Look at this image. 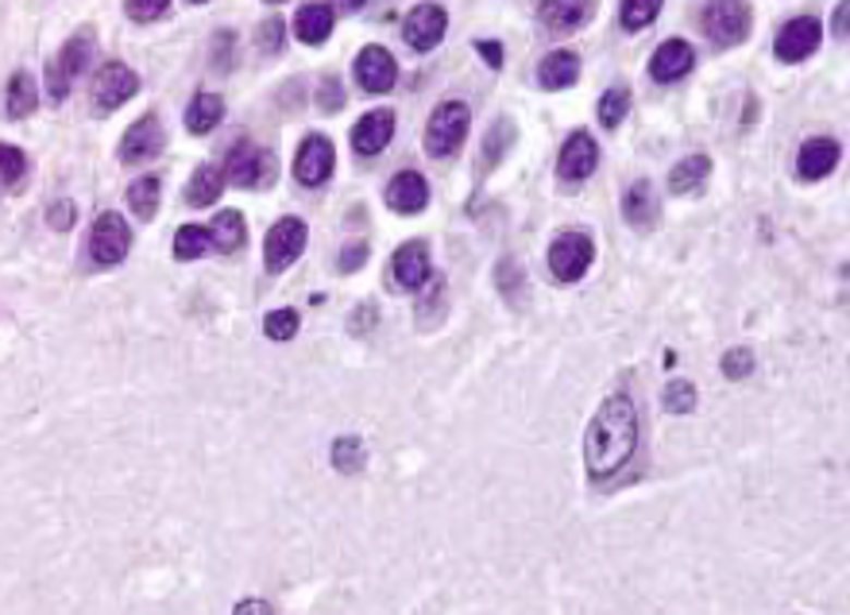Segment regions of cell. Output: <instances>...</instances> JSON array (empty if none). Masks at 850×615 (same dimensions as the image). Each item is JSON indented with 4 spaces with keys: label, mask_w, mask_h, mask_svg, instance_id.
I'll return each mask as SVG.
<instances>
[{
    "label": "cell",
    "mask_w": 850,
    "mask_h": 615,
    "mask_svg": "<svg viewBox=\"0 0 850 615\" xmlns=\"http://www.w3.org/2000/svg\"><path fill=\"white\" fill-rule=\"evenodd\" d=\"M835 35L847 39V0H839V12H835Z\"/></svg>",
    "instance_id": "cell-49"
},
{
    "label": "cell",
    "mask_w": 850,
    "mask_h": 615,
    "mask_svg": "<svg viewBox=\"0 0 850 615\" xmlns=\"http://www.w3.org/2000/svg\"><path fill=\"white\" fill-rule=\"evenodd\" d=\"M212 249H221V252H240L247 244V225L244 217L236 214V209H224V214L212 217Z\"/></svg>",
    "instance_id": "cell-27"
},
{
    "label": "cell",
    "mask_w": 850,
    "mask_h": 615,
    "mask_svg": "<svg viewBox=\"0 0 850 615\" xmlns=\"http://www.w3.org/2000/svg\"><path fill=\"white\" fill-rule=\"evenodd\" d=\"M387 205L394 214H422L429 205V182L417 171H399L387 186Z\"/></svg>",
    "instance_id": "cell-21"
},
{
    "label": "cell",
    "mask_w": 850,
    "mask_h": 615,
    "mask_svg": "<svg viewBox=\"0 0 850 615\" xmlns=\"http://www.w3.org/2000/svg\"><path fill=\"white\" fill-rule=\"evenodd\" d=\"M332 167H337V152H332L329 140L325 136L302 140V147H298V155H294V179L302 182V186H321V182H329Z\"/></svg>",
    "instance_id": "cell-11"
},
{
    "label": "cell",
    "mask_w": 850,
    "mask_h": 615,
    "mask_svg": "<svg viewBox=\"0 0 850 615\" xmlns=\"http://www.w3.org/2000/svg\"><path fill=\"white\" fill-rule=\"evenodd\" d=\"M35 105H39V94H35V82L27 70H16L9 82V117L12 120H24L35 112Z\"/></svg>",
    "instance_id": "cell-30"
},
{
    "label": "cell",
    "mask_w": 850,
    "mask_h": 615,
    "mask_svg": "<svg viewBox=\"0 0 850 615\" xmlns=\"http://www.w3.org/2000/svg\"><path fill=\"white\" fill-rule=\"evenodd\" d=\"M224 179L232 186H244V190H255V186H267L275 182V159L267 147H255L252 140H240L232 144L229 152V162H224Z\"/></svg>",
    "instance_id": "cell-5"
},
{
    "label": "cell",
    "mask_w": 850,
    "mask_h": 615,
    "mask_svg": "<svg viewBox=\"0 0 850 615\" xmlns=\"http://www.w3.org/2000/svg\"><path fill=\"white\" fill-rule=\"evenodd\" d=\"M839 140H827V136H816V140H807L804 147H800V159H797V174L804 182H819L827 179V174L839 167Z\"/></svg>",
    "instance_id": "cell-18"
},
{
    "label": "cell",
    "mask_w": 850,
    "mask_h": 615,
    "mask_svg": "<svg viewBox=\"0 0 850 615\" xmlns=\"http://www.w3.org/2000/svg\"><path fill=\"white\" fill-rule=\"evenodd\" d=\"M267 4H282V0H267Z\"/></svg>",
    "instance_id": "cell-53"
},
{
    "label": "cell",
    "mask_w": 850,
    "mask_h": 615,
    "mask_svg": "<svg viewBox=\"0 0 850 615\" xmlns=\"http://www.w3.org/2000/svg\"><path fill=\"white\" fill-rule=\"evenodd\" d=\"M394 136V112L391 109H372L356 120V129H352V147L360 155H379L382 147L391 144Z\"/></svg>",
    "instance_id": "cell-17"
},
{
    "label": "cell",
    "mask_w": 850,
    "mask_h": 615,
    "mask_svg": "<svg viewBox=\"0 0 850 615\" xmlns=\"http://www.w3.org/2000/svg\"><path fill=\"white\" fill-rule=\"evenodd\" d=\"M159 202H162V182L155 174H144L127 186V209L139 217V221H151L159 214Z\"/></svg>",
    "instance_id": "cell-29"
},
{
    "label": "cell",
    "mask_w": 850,
    "mask_h": 615,
    "mask_svg": "<svg viewBox=\"0 0 850 615\" xmlns=\"http://www.w3.org/2000/svg\"><path fill=\"white\" fill-rule=\"evenodd\" d=\"M27 174V155L16 144H0V186H16Z\"/></svg>",
    "instance_id": "cell-37"
},
{
    "label": "cell",
    "mask_w": 850,
    "mask_h": 615,
    "mask_svg": "<svg viewBox=\"0 0 850 615\" xmlns=\"http://www.w3.org/2000/svg\"><path fill=\"white\" fill-rule=\"evenodd\" d=\"M360 4H364V0H337V9H340V12H356Z\"/></svg>",
    "instance_id": "cell-51"
},
{
    "label": "cell",
    "mask_w": 850,
    "mask_h": 615,
    "mask_svg": "<svg viewBox=\"0 0 850 615\" xmlns=\"http://www.w3.org/2000/svg\"><path fill=\"white\" fill-rule=\"evenodd\" d=\"M592 260H595V244H592V237L580 229L561 232V237L549 244V272L557 282H576L580 275L592 267Z\"/></svg>",
    "instance_id": "cell-6"
},
{
    "label": "cell",
    "mask_w": 850,
    "mask_h": 615,
    "mask_svg": "<svg viewBox=\"0 0 850 615\" xmlns=\"http://www.w3.org/2000/svg\"><path fill=\"white\" fill-rule=\"evenodd\" d=\"M510 140H514V124H510V120L502 117L499 124H495V129L487 132V144H484V162H487V167L502 159V152L510 147Z\"/></svg>",
    "instance_id": "cell-41"
},
{
    "label": "cell",
    "mask_w": 850,
    "mask_h": 615,
    "mask_svg": "<svg viewBox=\"0 0 850 615\" xmlns=\"http://www.w3.org/2000/svg\"><path fill=\"white\" fill-rule=\"evenodd\" d=\"M221 194H224V171H217L212 162L197 167L194 179H190V186H186V202L194 205V209H205V205H212Z\"/></svg>",
    "instance_id": "cell-26"
},
{
    "label": "cell",
    "mask_w": 850,
    "mask_h": 615,
    "mask_svg": "<svg viewBox=\"0 0 850 615\" xmlns=\"http://www.w3.org/2000/svg\"><path fill=\"white\" fill-rule=\"evenodd\" d=\"M209 55H212V67H217V70H232V62H236V35H232V32H217Z\"/></svg>",
    "instance_id": "cell-43"
},
{
    "label": "cell",
    "mask_w": 850,
    "mask_h": 615,
    "mask_svg": "<svg viewBox=\"0 0 850 615\" xmlns=\"http://www.w3.org/2000/svg\"><path fill=\"white\" fill-rule=\"evenodd\" d=\"M255 44H259L264 55H279L282 44H287V24H282V16H267L264 24H259V32H255Z\"/></svg>",
    "instance_id": "cell-39"
},
{
    "label": "cell",
    "mask_w": 850,
    "mask_h": 615,
    "mask_svg": "<svg viewBox=\"0 0 850 615\" xmlns=\"http://www.w3.org/2000/svg\"><path fill=\"white\" fill-rule=\"evenodd\" d=\"M595 167H599V144H595L587 132H572V136L561 144V155H557V174H561V182L592 179Z\"/></svg>",
    "instance_id": "cell-12"
},
{
    "label": "cell",
    "mask_w": 850,
    "mask_h": 615,
    "mask_svg": "<svg viewBox=\"0 0 850 615\" xmlns=\"http://www.w3.org/2000/svg\"><path fill=\"white\" fill-rule=\"evenodd\" d=\"M722 376L727 379H746L750 372H754V349H746V345H734V349L722 352Z\"/></svg>",
    "instance_id": "cell-38"
},
{
    "label": "cell",
    "mask_w": 850,
    "mask_h": 615,
    "mask_svg": "<svg viewBox=\"0 0 850 615\" xmlns=\"http://www.w3.org/2000/svg\"><path fill=\"white\" fill-rule=\"evenodd\" d=\"M445 27H449V16H445L441 4H417V9H410L402 35H406V44L414 51H434L445 39Z\"/></svg>",
    "instance_id": "cell-13"
},
{
    "label": "cell",
    "mask_w": 850,
    "mask_h": 615,
    "mask_svg": "<svg viewBox=\"0 0 850 615\" xmlns=\"http://www.w3.org/2000/svg\"><path fill=\"white\" fill-rule=\"evenodd\" d=\"M356 86L364 89V94H391L394 82H399V67H394L391 51L379 44L364 47V51L356 55Z\"/></svg>",
    "instance_id": "cell-10"
},
{
    "label": "cell",
    "mask_w": 850,
    "mask_h": 615,
    "mask_svg": "<svg viewBox=\"0 0 850 615\" xmlns=\"http://www.w3.org/2000/svg\"><path fill=\"white\" fill-rule=\"evenodd\" d=\"M638 449V407L627 391L607 395L587 422L584 434V465L587 477L607 480L634 457Z\"/></svg>",
    "instance_id": "cell-1"
},
{
    "label": "cell",
    "mask_w": 850,
    "mask_h": 615,
    "mask_svg": "<svg viewBox=\"0 0 850 615\" xmlns=\"http://www.w3.org/2000/svg\"><path fill=\"white\" fill-rule=\"evenodd\" d=\"M476 51L487 59V67H495V70L502 67V44H491V39H476Z\"/></svg>",
    "instance_id": "cell-48"
},
{
    "label": "cell",
    "mask_w": 850,
    "mask_h": 615,
    "mask_svg": "<svg viewBox=\"0 0 850 615\" xmlns=\"http://www.w3.org/2000/svg\"><path fill=\"white\" fill-rule=\"evenodd\" d=\"M707 174H712V159H707V155H700V152L684 155V159L669 171V190L672 194H696V190L707 182Z\"/></svg>",
    "instance_id": "cell-25"
},
{
    "label": "cell",
    "mask_w": 850,
    "mask_h": 615,
    "mask_svg": "<svg viewBox=\"0 0 850 615\" xmlns=\"http://www.w3.org/2000/svg\"><path fill=\"white\" fill-rule=\"evenodd\" d=\"M661 12V0H622V27L627 32H642L649 27Z\"/></svg>",
    "instance_id": "cell-35"
},
{
    "label": "cell",
    "mask_w": 850,
    "mask_h": 615,
    "mask_svg": "<svg viewBox=\"0 0 850 615\" xmlns=\"http://www.w3.org/2000/svg\"><path fill=\"white\" fill-rule=\"evenodd\" d=\"M429 279V249L422 240H406L391 260V287L394 291H417Z\"/></svg>",
    "instance_id": "cell-14"
},
{
    "label": "cell",
    "mask_w": 850,
    "mask_h": 615,
    "mask_svg": "<svg viewBox=\"0 0 850 615\" xmlns=\"http://www.w3.org/2000/svg\"><path fill=\"white\" fill-rule=\"evenodd\" d=\"M661 402L669 414H692L696 410V387L689 379H669L661 391Z\"/></svg>",
    "instance_id": "cell-34"
},
{
    "label": "cell",
    "mask_w": 850,
    "mask_h": 615,
    "mask_svg": "<svg viewBox=\"0 0 850 615\" xmlns=\"http://www.w3.org/2000/svg\"><path fill=\"white\" fill-rule=\"evenodd\" d=\"M375 322H379V310L375 306H356V314H352V322H349V329H352V337H364L367 329H375Z\"/></svg>",
    "instance_id": "cell-47"
},
{
    "label": "cell",
    "mask_w": 850,
    "mask_h": 615,
    "mask_svg": "<svg viewBox=\"0 0 850 615\" xmlns=\"http://www.w3.org/2000/svg\"><path fill=\"white\" fill-rule=\"evenodd\" d=\"M236 612H271V604H264V600H244V604H236Z\"/></svg>",
    "instance_id": "cell-50"
},
{
    "label": "cell",
    "mask_w": 850,
    "mask_h": 615,
    "mask_svg": "<svg viewBox=\"0 0 850 615\" xmlns=\"http://www.w3.org/2000/svg\"><path fill=\"white\" fill-rule=\"evenodd\" d=\"M332 465L337 472H360L367 465V445L360 434H340L332 442Z\"/></svg>",
    "instance_id": "cell-31"
},
{
    "label": "cell",
    "mask_w": 850,
    "mask_h": 615,
    "mask_svg": "<svg viewBox=\"0 0 850 615\" xmlns=\"http://www.w3.org/2000/svg\"><path fill=\"white\" fill-rule=\"evenodd\" d=\"M580 77V59L572 51H549L537 62V82L542 89H569Z\"/></svg>",
    "instance_id": "cell-22"
},
{
    "label": "cell",
    "mask_w": 850,
    "mask_h": 615,
    "mask_svg": "<svg viewBox=\"0 0 850 615\" xmlns=\"http://www.w3.org/2000/svg\"><path fill=\"white\" fill-rule=\"evenodd\" d=\"M425 282H429V279H425ZM441 306H445V279H441V275H434V282L425 287L422 302H417V325H422V329H429V325L437 322V314H441Z\"/></svg>",
    "instance_id": "cell-36"
},
{
    "label": "cell",
    "mask_w": 850,
    "mask_h": 615,
    "mask_svg": "<svg viewBox=\"0 0 850 615\" xmlns=\"http://www.w3.org/2000/svg\"><path fill=\"white\" fill-rule=\"evenodd\" d=\"M750 24H754L750 0H707L704 12H700V27L715 47L742 44L750 35Z\"/></svg>",
    "instance_id": "cell-2"
},
{
    "label": "cell",
    "mask_w": 850,
    "mask_h": 615,
    "mask_svg": "<svg viewBox=\"0 0 850 615\" xmlns=\"http://www.w3.org/2000/svg\"><path fill=\"white\" fill-rule=\"evenodd\" d=\"M136 89H139L136 70L124 67V62H105L94 77V109L105 117V112H112V109H120L124 101H132Z\"/></svg>",
    "instance_id": "cell-9"
},
{
    "label": "cell",
    "mask_w": 850,
    "mask_h": 615,
    "mask_svg": "<svg viewBox=\"0 0 850 615\" xmlns=\"http://www.w3.org/2000/svg\"><path fill=\"white\" fill-rule=\"evenodd\" d=\"M622 214H627L630 229H638V232L654 229L657 217H661V202H657V194H654V182H646V179L630 182L627 197H622Z\"/></svg>",
    "instance_id": "cell-20"
},
{
    "label": "cell",
    "mask_w": 850,
    "mask_h": 615,
    "mask_svg": "<svg viewBox=\"0 0 850 615\" xmlns=\"http://www.w3.org/2000/svg\"><path fill=\"white\" fill-rule=\"evenodd\" d=\"M77 221V209L70 197H62V202H51V209H47V225H51L54 232H70Z\"/></svg>",
    "instance_id": "cell-44"
},
{
    "label": "cell",
    "mask_w": 850,
    "mask_h": 615,
    "mask_svg": "<svg viewBox=\"0 0 850 615\" xmlns=\"http://www.w3.org/2000/svg\"><path fill=\"white\" fill-rule=\"evenodd\" d=\"M264 334L271 341H290L298 334V310H271L264 317Z\"/></svg>",
    "instance_id": "cell-40"
},
{
    "label": "cell",
    "mask_w": 850,
    "mask_h": 615,
    "mask_svg": "<svg viewBox=\"0 0 850 615\" xmlns=\"http://www.w3.org/2000/svg\"><path fill=\"white\" fill-rule=\"evenodd\" d=\"M317 105H321L325 112H337L340 105H344V86H340V77H332V74L321 77V94H317Z\"/></svg>",
    "instance_id": "cell-45"
},
{
    "label": "cell",
    "mask_w": 850,
    "mask_h": 615,
    "mask_svg": "<svg viewBox=\"0 0 850 615\" xmlns=\"http://www.w3.org/2000/svg\"><path fill=\"white\" fill-rule=\"evenodd\" d=\"M306 249V221L302 217H279V225H271L264 240V264L271 275L287 272L298 256Z\"/></svg>",
    "instance_id": "cell-7"
},
{
    "label": "cell",
    "mask_w": 850,
    "mask_h": 615,
    "mask_svg": "<svg viewBox=\"0 0 850 615\" xmlns=\"http://www.w3.org/2000/svg\"><path fill=\"white\" fill-rule=\"evenodd\" d=\"M537 20L549 32H572L587 20V0H537Z\"/></svg>",
    "instance_id": "cell-23"
},
{
    "label": "cell",
    "mask_w": 850,
    "mask_h": 615,
    "mask_svg": "<svg viewBox=\"0 0 850 615\" xmlns=\"http://www.w3.org/2000/svg\"><path fill=\"white\" fill-rule=\"evenodd\" d=\"M221 117H224L221 94H197L186 109V129L194 132V136H205V132H212L221 124Z\"/></svg>",
    "instance_id": "cell-28"
},
{
    "label": "cell",
    "mask_w": 850,
    "mask_h": 615,
    "mask_svg": "<svg viewBox=\"0 0 850 615\" xmlns=\"http://www.w3.org/2000/svg\"><path fill=\"white\" fill-rule=\"evenodd\" d=\"M692 67H696V51H692V44H684V39H665V44L654 51V59H649L654 82H680Z\"/></svg>",
    "instance_id": "cell-19"
},
{
    "label": "cell",
    "mask_w": 850,
    "mask_h": 615,
    "mask_svg": "<svg viewBox=\"0 0 850 615\" xmlns=\"http://www.w3.org/2000/svg\"><path fill=\"white\" fill-rule=\"evenodd\" d=\"M816 47H819V20L816 16H797L781 27L774 51L781 62H804L807 55H816Z\"/></svg>",
    "instance_id": "cell-15"
},
{
    "label": "cell",
    "mask_w": 850,
    "mask_h": 615,
    "mask_svg": "<svg viewBox=\"0 0 850 615\" xmlns=\"http://www.w3.org/2000/svg\"><path fill=\"white\" fill-rule=\"evenodd\" d=\"M127 16L136 24H151V20H162L170 12V0H124Z\"/></svg>",
    "instance_id": "cell-42"
},
{
    "label": "cell",
    "mask_w": 850,
    "mask_h": 615,
    "mask_svg": "<svg viewBox=\"0 0 850 615\" xmlns=\"http://www.w3.org/2000/svg\"><path fill=\"white\" fill-rule=\"evenodd\" d=\"M332 32V9L329 4H302L294 16V35L306 47H321Z\"/></svg>",
    "instance_id": "cell-24"
},
{
    "label": "cell",
    "mask_w": 850,
    "mask_h": 615,
    "mask_svg": "<svg viewBox=\"0 0 850 615\" xmlns=\"http://www.w3.org/2000/svg\"><path fill=\"white\" fill-rule=\"evenodd\" d=\"M89 59H94V35L89 32H77L74 39L62 44V51L47 67V94H51V101H66L74 77L89 70Z\"/></svg>",
    "instance_id": "cell-4"
},
{
    "label": "cell",
    "mask_w": 850,
    "mask_h": 615,
    "mask_svg": "<svg viewBox=\"0 0 850 615\" xmlns=\"http://www.w3.org/2000/svg\"><path fill=\"white\" fill-rule=\"evenodd\" d=\"M467 124H472V112L464 101H445L434 109L429 124H425V152L437 155V159H449L460 152V144L467 140Z\"/></svg>",
    "instance_id": "cell-3"
},
{
    "label": "cell",
    "mask_w": 850,
    "mask_h": 615,
    "mask_svg": "<svg viewBox=\"0 0 850 615\" xmlns=\"http://www.w3.org/2000/svg\"><path fill=\"white\" fill-rule=\"evenodd\" d=\"M212 249V232L202 225H182L174 232V260H202Z\"/></svg>",
    "instance_id": "cell-32"
},
{
    "label": "cell",
    "mask_w": 850,
    "mask_h": 615,
    "mask_svg": "<svg viewBox=\"0 0 850 615\" xmlns=\"http://www.w3.org/2000/svg\"><path fill=\"white\" fill-rule=\"evenodd\" d=\"M162 124L155 112H147V117H139L132 129L124 132V140H120V159L124 162H147L155 159V155L162 152Z\"/></svg>",
    "instance_id": "cell-16"
},
{
    "label": "cell",
    "mask_w": 850,
    "mask_h": 615,
    "mask_svg": "<svg viewBox=\"0 0 850 615\" xmlns=\"http://www.w3.org/2000/svg\"><path fill=\"white\" fill-rule=\"evenodd\" d=\"M364 260H367V244L364 240H356V244H349V249L337 256V267L349 275V272H356V267H364Z\"/></svg>",
    "instance_id": "cell-46"
},
{
    "label": "cell",
    "mask_w": 850,
    "mask_h": 615,
    "mask_svg": "<svg viewBox=\"0 0 850 615\" xmlns=\"http://www.w3.org/2000/svg\"><path fill=\"white\" fill-rule=\"evenodd\" d=\"M190 4H205V0H190Z\"/></svg>",
    "instance_id": "cell-52"
},
{
    "label": "cell",
    "mask_w": 850,
    "mask_h": 615,
    "mask_svg": "<svg viewBox=\"0 0 850 615\" xmlns=\"http://www.w3.org/2000/svg\"><path fill=\"white\" fill-rule=\"evenodd\" d=\"M127 249H132V229L124 225V217L112 214V209L97 217L94 229H89V260L97 267H112L127 256Z\"/></svg>",
    "instance_id": "cell-8"
},
{
    "label": "cell",
    "mask_w": 850,
    "mask_h": 615,
    "mask_svg": "<svg viewBox=\"0 0 850 615\" xmlns=\"http://www.w3.org/2000/svg\"><path fill=\"white\" fill-rule=\"evenodd\" d=\"M630 112V89L627 86H611L604 97H599V124L604 129H619Z\"/></svg>",
    "instance_id": "cell-33"
}]
</instances>
